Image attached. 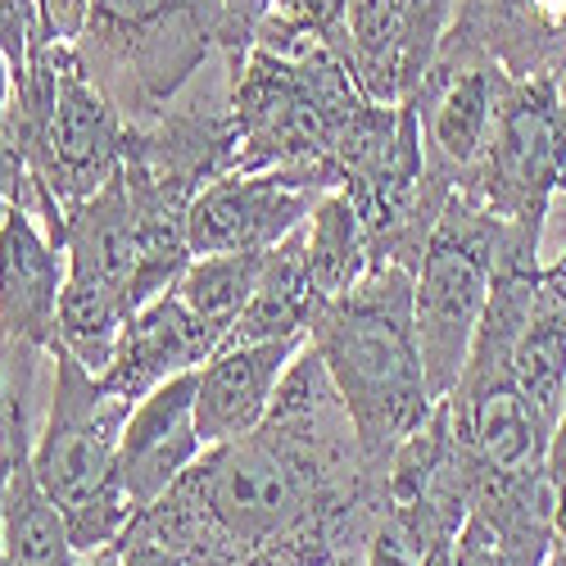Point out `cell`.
<instances>
[{"label": "cell", "instance_id": "cell-9", "mask_svg": "<svg viewBox=\"0 0 566 566\" xmlns=\"http://www.w3.org/2000/svg\"><path fill=\"white\" fill-rule=\"evenodd\" d=\"M494 77L499 64L485 55L440 45V55L417 91V114H421V140H427V191L449 205L453 191H462L471 168H476L490 114H494Z\"/></svg>", "mask_w": 566, "mask_h": 566}, {"label": "cell", "instance_id": "cell-28", "mask_svg": "<svg viewBox=\"0 0 566 566\" xmlns=\"http://www.w3.org/2000/svg\"><path fill=\"white\" fill-rule=\"evenodd\" d=\"M10 101H14V69H10L6 51H0V123L10 114Z\"/></svg>", "mask_w": 566, "mask_h": 566}, {"label": "cell", "instance_id": "cell-3", "mask_svg": "<svg viewBox=\"0 0 566 566\" xmlns=\"http://www.w3.org/2000/svg\"><path fill=\"white\" fill-rule=\"evenodd\" d=\"M227 101L235 123L231 172H308L340 191L336 140L367 105L349 64L332 45H308L300 60L250 45L245 64L227 69Z\"/></svg>", "mask_w": 566, "mask_h": 566}, {"label": "cell", "instance_id": "cell-7", "mask_svg": "<svg viewBox=\"0 0 566 566\" xmlns=\"http://www.w3.org/2000/svg\"><path fill=\"white\" fill-rule=\"evenodd\" d=\"M499 245L503 218H494L481 200L453 191L427 250H421L412 291L421 367H427V386L436 399H449L467 367L471 340H476V326L490 304Z\"/></svg>", "mask_w": 566, "mask_h": 566}, {"label": "cell", "instance_id": "cell-31", "mask_svg": "<svg viewBox=\"0 0 566 566\" xmlns=\"http://www.w3.org/2000/svg\"><path fill=\"white\" fill-rule=\"evenodd\" d=\"M562 191H566V181H562Z\"/></svg>", "mask_w": 566, "mask_h": 566}, {"label": "cell", "instance_id": "cell-5", "mask_svg": "<svg viewBox=\"0 0 566 566\" xmlns=\"http://www.w3.org/2000/svg\"><path fill=\"white\" fill-rule=\"evenodd\" d=\"M222 0H91L77 60L127 127L155 123L218 51Z\"/></svg>", "mask_w": 566, "mask_h": 566}, {"label": "cell", "instance_id": "cell-20", "mask_svg": "<svg viewBox=\"0 0 566 566\" xmlns=\"http://www.w3.org/2000/svg\"><path fill=\"white\" fill-rule=\"evenodd\" d=\"M304 250H308L313 291L322 304L340 300L363 281V272L371 268V241L345 191H326L317 209L304 218Z\"/></svg>", "mask_w": 566, "mask_h": 566}, {"label": "cell", "instance_id": "cell-25", "mask_svg": "<svg viewBox=\"0 0 566 566\" xmlns=\"http://www.w3.org/2000/svg\"><path fill=\"white\" fill-rule=\"evenodd\" d=\"M91 566H196L181 553L155 544V539H114L109 548H101L91 557Z\"/></svg>", "mask_w": 566, "mask_h": 566}, {"label": "cell", "instance_id": "cell-18", "mask_svg": "<svg viewBox=\"0 0 566 566\" xmlns=\"http://www.w3.org/2000/svg\"><path fill=\"white\" fill-rule=\"evenodd\" d=\"M345 64L371 105H403L421 91L399 0H349Z\"/></svg>", "mask_w": 566, "mask_h": 566}, {"label": "cell", "instance_id": "cell-29", "mask_svg": "<svg viewBox=\"0 0 566 566\" xmlns=\"http://www.w3.org/2000/svg\"><path fill=\"white\" fill-rule=\"evenodd\" d=\"M544 566H566V544H557L553 553H548V562Z\"/></svg>", "mask_w": 566, "mask_h": 566}, {"label": "cell", "instance_id": "cell-27", "mask_svg": "<svg viewBox=\"0 0 566 566\" xmlns=\"http://www.w3.org/2000/svg\"><path fill=\"white\" fill-rule=\"evenodd\" d=\"M28 196H32L28 164H23V155L10 146V140L0 136V222H6V213L14 205H28Z\"/></svg>", "mask_w": 566, "mask_h": 566}, {"label": "cell", "instance_id": "cell-15", "mask_svg": "<svg viewBox=\"0 0 566 566\" xmlns=\"http://www.w3.org/2000/svg\"><path fill=\"white\" fill-rule=\"evenodd\" d=\"M308 336L286 340H259V345H222L200 367V390H196V431L209 444H227L235 436H250L268 417L276 386L286 381L291 363Z\"/></svg>", "mask_w": 566, "mask_h": 566}, {"label": "cell", "instance_id": "cell-14", "mask_svg": "<svg viewBox=\"0 0 566 566\" xmlns=\"http://www.w3.org/2000/svg\"><path fill=\"white\" fill-rule=\"evenodd\" d=\"M218 345H222V332L200 322L177 300V291H164L140 313H132V322L123 326L118 349L101 371V386L136 403L155 386H164L168 376L205 367L218 354Z\"/></svg>", "mask_w": 566, "mask_h": 566}, {"label": "cell", "instance_id": "cell-2", "mask_svg": "<svg viewBox=\"0 0 566 566\" xmlns=\"http://www.w3.org/2000/svg\"><path fill=\"white\" fill-rule=\"evenodd\" d=\"M412 291L417 268L371 263L354 291L322 304L308 332V345L317 349L354 421L367 467L381 471V476L395 449L440 403L427 386V367H421Z\"/></svg>", "mask_w": 566, "mask_h": 566}, {"label": "cell", "instance_id": "cell-8", "mask_svg": "<svg viewBox=\"0 0 566 566\" xmlns=\"http://www.w3.org/2000/svg\"><path fill=\"white\" fill-rule=\"evenodd\" d=\"M64 295H60V345L82 358V367L105 371L123 326L132 322L136 304V227L123 168L101 186L91 200H82L64 222Z\"/></svg>", "mask_w": 566, "mask_h": 566}, {"label": "cell", "instance_id": "cell-12", "mask_svg": "<svg viewBox=\"0 0 566 566\" xmlns=\"http://www.w3.org/2000/svg\"><path fill=\"white\" fill-rule=\"evenodd\" d=\"M196 390L200 367L177 371L146 399H136L127 417L118 444V485L136 516L155 507L181 481V471L205 453V440L196 431Z\"/></svg>", "mask_w": 566, "mask_h": 566}, {"label": "cell", "instance_id": "cell-30", "mask_svg": "<svg viewBox=\"0 0 566 566\" xmlns=\"http://www.w3.org/2000/svg\"><path fill=\"white\" fill-rule=\"evenodd\" d=\"M0 566H6V557H0Z\"/></svg>", "mask_w": 566, "mask_h": 566}, {"label": "cell", "instance_id": "cell-21", "mask_svg": "<svg viewBox=\"0 0 566 566\" xmlns=\"http://www.w3.org/2000/svg\"><path fill=\"white\" fill-rule=\"evenodd\" d=\"M268 250H235V254H196L186 263V272L172 281L177 300L191 308L200 322H209L213 332H231V322L241 317V308L250 304L259 272H263Z\"/></svg>", "mask_w": 566, "mask_h": 566}, {"label": "cell", "instance_id": "cell-1", "mask_svg": "<svg viewBox=\"0 0 566 566\" xmlns=\"http://www.w3.org/2000/svg\"><path fill=\"white\" fill-rule=\"evenodd\" d=\"M381 516L386 476L304 345L259 427L209 444L118 539H155L196 566H336L367 553Z\"/></svg>", "mask_w": 566, "mask_h": 566}, {"label": "cell", "instance_id": "cell-11", "mask_svg": "<svg viewBox=\"0 0 566 566\" xmlns=\"http://www.w3.org/2000/svg\"><path fill=\"white\" fill-rule=\"evenodd\" d=\"M69 259L45 222L14 205L0 222V358L60 349V295Z\"/></svg>", "mask_w": 566, "mask_h": 566}, {"label": "cell", "instance_id": "cell-19", "mask_svg": "<svg viewBox=\"0 0 566 566\" xmlns=\"http://www.w3.org/2000/svg\"><path fill=\"white\" fill-rule=\"evenodd\" d=\"M0 557L6 566H77L69 516L41 485L32 449H19L0 481Z\"/></svg>", "mask_w": 566, "mask_h": 566}, {"label": "cell", "instance_id": "cell-17", "mask_svg": "<svg viewBox=\"0 0 566 566\" xmlns=\"http://www.w3.org/2000/svg\"><path fill=\"white\" fill-rule=\"evenodd\" d=\"M317 313H322V300L313 291L308 250H304V222H300L286 241H276L268 250L259 286H254L250 304L241 308V317L231 322V332H227L222 345H259V340L308 336Z\"/></svg>", "mask_w": 566, "mask_h": 566}, {"label": "cell", "instance_id": "cell-26", "mask_svg": "<svg viewBox=\"0 0 566 566\" xmlns=\"http://www.w3.org/2000/svg\"><path fill=\"white\" fill-rule=\"evenodd\" d=\"M41 6V28H45V41H69L77 45L82 28H86V14H91V0H36Z\"/></svg>", "mask_w": 566, "mask_h": 566}, {"label": "cell", "instance_id": "cell-13", "mask_svg": "<svg viewBox=\"0 0 566 566\" xmlns=\"http://www.w3.org/2000/svg\"><path fill=\"white\" fill-rule=\"evenodd\" d=\"M440 45L485 55L507 77H566V0H458Z\"/></svg>", "mask_w": 566, "mask_h": 566}, {"label": "cell", "instance_id": "cell-10", "mask_svg": "<svg viewBox=\"0 0 566 566\" xmlns=\"http://www.w3.org/2000/svg\"><path fill=\"white\" fill-rule=\"evenodd\" d=\"M332 191L308 172H222L191 205V254L272 250Z\"/></svg>", "mask_w": 566, "mask_h": 566}, {"label": "cell", "instance_id": "cell-24", "mask_svg": "<svg viewBox=\"0 0 566 566\" xmlns=\"http://www.w3.org/2000/svg\"><path fill=\"white\" fill-rule=\"evenodd\" d=\"M272 10V0H222V32H218V51H222V64L235 69V64H245L250 55V45L263 28Z\"/></svg>", "mask_w": 566, "mask_h": 566}, {"label": "cell", "instance_id": "cell-4", "mask_svg": "<svg viewBox=\"0 0 566 566\" xmlns=\"http://www.w3.org/2000/svg\"><path fill=\"white\" fill-rule=\"evenodd\" d=\"M55 358V399L32 449L41 485L69 516V539L77 557H96L132 526V503L118 485V444L132 417V399L101 386L64 345Z\"/></svg>", "mask_w": 566, "mask_h": 566}, {"label": "cell", "instance_id": "cell-6", "mask_svg": "<svg viewBox=\"0 0 566 566\" xmlns=\"http://www.w3.org/2000/svg\"><path fill=\"white\" fill-rule=\"evenodd\" d=\"M566 181V77L516 82L499 69L485 150L462 196L503 218L512 241L539 250L544 218Z\"/></svg>", "mask_w": 566, "mask_h": 566}, {"label": "cell", "instance_id": "cell-16", "mask_svg": "<svg viewBox=\"0 0 566 566\" xmlns=\"http://www.w3.org/2000/svg\"><path fill=\"white\" fill-rule=\"evenodd\" d=\"M512 376L539 431L553 440L566 403V254L557 263H539L522 332L512 345Z\"/></svg>", "mask_w": 566, "mask_h": 566}, {"label": "cell", "instance_id": "cell-22", "mask_svg": "<svg viewBox=\"0 0 566 566\" xmlns=\"http://www.w3.org/2000/svg\"><path fill=\"white\" fill-rule=\"evenodd\" d=\"M453 6L458 0H399L403 23H408V51H412V69L417 77L427 82L436 55H440V41L453 23Z\"/></svg>", "mask_w": 566, "mask_h": 566}, {"label": "cell", "instance_id": "cell-23", "mask_svg": "<svg viewBox=\"0 0 566 566\" xmlns=\"http://www.w3.org/2000/svg\"><path fill=\"white\" fill-rule=\"evenodd\" d=\"M36 45H45L36 0H0V51H6L14 77L28 69V55L36 51Z\"/></svg>", "mask_w": 566, "mask_h": 566}]
</instances>
